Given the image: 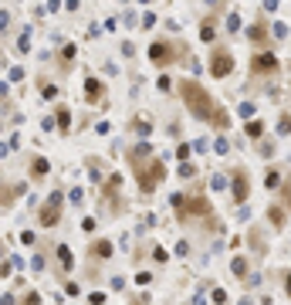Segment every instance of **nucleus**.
Masks as SVG:
<instances>
[{"label": "nucleus", "instance_id": "14", "mask_svg": "<svg viewBox=\"0 0 291 305\" xmlns=\"http://www.w3.org/2000/svg\"><path fill=\"white\" fill-rule=\"evenodd\" d=\"M278 183H281V173H274V169H271V173H268V187H278Z\"/></svg>", "mask_w": 291, "mask_h": 305}, {"label": "nucleus", "instance_id": "9", "mask_svg": "<svg viewBox=\"0 0 291 305\" xmlns=\"http://www.w3.org/2000/svg\"><path fill=\"white\" fill-rule=\"evenodd\" d=\"M91 254H95V258H109V254H112V244H109V241H99V244L91 248Z\"/></svg>", "mask_w": 291, "mask_h": 305}, {"label": "nucleus", "instance_id": "2", "mask_svg": "<svg viewBox=\"0 0 291 305\" xmlns=\"http://www.w3.org/2000/svg\"><path fill=\"white\" fill-rule=\"evenodd\" d=\"M146 173H139V190L142 193H153L156 190V183L166 177V169H163V163H153V156H146Z\"/></svg>", "mask_w": 291, "mask_h": 305}, {"label": "nucleus", "instance_id": "4", "mask_svg": "<svg viewBox=\"0 0 291 305\" xmlns=\"http://www.w3.org/2000/svg\"><path fill=\"white\" fill-rule=\"evenodd\" d=\"M58 217H61V193H51V200L37 210V221H41L44 227H55Z\"/></svg>", "mask_w": 291, "mask_h": 305}, {"label": "nucleus", "instance_id": "5", "mask_svg": "<svg viewBox=\"0 0 291 305\" xmlns=\"http://www.w3.org/2000/svg\"><path fill=\"white\" fill-rule=\"evenodd\" d=\"M149 55H153V61H156V65H166V61H173V58H176V48L169 45V41H156V45L149 48Z\"/></svg>", "mask_w": 291, "mask_h": 305}, {"label": "nucleus", "instance_id": "15", "mask_svg": "<svg viewBox=\"0 0 291 305\" xmlns=\"http://www.w3.org/2000/svg\"><path fill=\"white\" fill-rule=\"evenodd\" d=\"M58 122H61V129H68V109H61V112H58Z\"/></svg>", "mask_w": 291, "mask_h": 305}, {"label": "nucleus", "instance_id": "1", "mask_svg": "<svg viewBox=\"0 0 291 305\" xmlns=\"http://www.w3.org/2000/svg\"><path fill=\"white\" fill-rule=\"evenodd\" d=\"M179 92H183V99H186V105H190V112L197 115V119H203V122H217L220 129L230 125V115H227L224 109H220V105L197 85V81H179Z\"/></svg>", "mask_w": 291, "mask_h": 305}, {"label": "nucleus", "instance_id": "13", "mask_svg": "<svg viewBox=\"0 0 291 305\" xmlns=\"http://www.w3.org/2000/svg\"><path fill=\"white\" fill-rule=\"evenodd\" d=\"M271 221H274V224H284V210H278V207H274V210H271Z\"/></svg>", "mask_w": 291, "mask_h": 305}, {"label": "nucleus", "instance_id": "16", "mask_svg": "<svg viewBox=\"0 0 291 305\" xmlns=\"http://www.w3.org/2000/svg\"><path fill=\"white\" fill-rule=\"evenodd\" d=\"M234 271H237V275H244V271H247V265H244V258H237V261H234Z\"/></svg>", "mask_w": 291, "mask_h": 305}, {"label": "nucleus", "instance_id": "17", "mask_svg": "<svg viewBox=\"0 0 291 305\" xmlns=\"http://www.w3.org/2000/svg\"><path fill=\"white\" fill-rule=\"evenodd\" d=\"M24 305H41V298H37V292H31L27 298H24Z\"/></svg>", "mask_w": 291, "mask_h": 305}, {"label": "nucleus", "instance_id": "7", "mask_svg": "<svg viewBox=\"0 0 291 305\" xmlns=\"http://www.w3.org/2000/svg\"><path fill=\"white\" fill-rule=\"evenodd\" d=\"M251 71H258V75H271V71H278V58L274 55H258L251 61Z\"/></svg>", "mask_w": 291, "mask_h": 305}, {"label": "nucleus", "instance_id": "10", "mask_svg": "<svg viewBox=\"0 0 291 305\" xmlns=\"http://www.w3.org/2000/svg\"><path fill=\"white\" fill-rule=\"evenodd\" d=\"M190 210H193V214H210V203L203 200V197H200V200L193 197V200H190Z\"/></svg>", "mask_w": 291, "mask_h": 305}, {"label": "nucleus", "instance_id": "6", "mask_svg": "<svg viewBox=\"0 0 291 305\" xmlns=\"http://www.w3.org/2000/svg\"><path fill=\"white\" fill-rule=\"evenodd\" d=\"M251 193V180H247V169H234V200L244 203Z\"/></svg>", "mask_w": 291, "mask_h": 305}, {"label": "nucleus", "instance_id": "3", "mask_svg": "<svg viewBox=\"0 0 291 305\" xmlns=\"http://www.w3.org/2000/svg\"><path fill=\"white\" fill-rule=\"evenodd\" d=\"M230 71H234V55H230V51H224V48H217V51H213V61H210V75L227 78Z\"/></svg>", "mask_w": 291, "mask_h": 305}, {"label": "nucleus", "instance_id": "12", "mask_svg": "<svg viewBox=\"0 0 291 305\" xmlns=\"http://www.w3.org/2000/svg\"><path fill=\"white\" fill-rule=\"evenodd\" d=\"M261 133H264V125L261 122H247V136H251V139H258Z\"/></svg>", "mask_w": 291, "mask_h": 305}, {"label": "nucleus", "instance_id": "8", "mask_svg": "<svg viewBox=\"0 0 291 305\" xmlns=\"http://www.w3.org/2000/svg\"><path fill=\"white\" fill-rule=\"evenodd\" d=\"M44 173H47V159L37 156V159L31 163V177H44Z\"/></svg>", "mask_w": 291, "mask_h": 305}, {"label": "nucleus", "instance_id": "11", "mask_svg": "<svg viewBox=\"0 0 291 305\" xmlns=\"http://www.w3.org/2000/svg\"><path fill=\"white\" fill-rule=\"evenodd\" d=\"M58 258H61V268H71V251H68V248H58Z\"/></svg>", "mask_w": 291, "mask_h": 305}]
</instances>
